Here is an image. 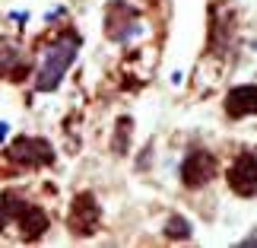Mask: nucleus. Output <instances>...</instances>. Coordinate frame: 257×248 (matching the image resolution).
I'll list each match as a JSON object with an SVG mask.
<instances>
[{"label":"nucleus","mask_w":257,"mask_h":248,"mask_svg":"<svg viewBox=\"0 0 257 248\" xmlns=\"http://www.w3.org/2000/svg\"><path fill=\"white\" fill-rule=\"evenodd\" d=\"M76 51H80V35H76L73 29L61 32L45 48L42 57H38V70H35V89L38 93H54V89L61 86V80H64L67 67L73 64Z\"/></svg>","instance_id":"obj_1"},{"label":"nucleus","mask_w":257,"mask_h":248,"mask_svg":"<svg viewBox=\"0 0 257 248\" xmlns=\"http://www.w3.org/2000/svg\"><path fill=\"white\" fill-rule=\"evenodd\" d=\"M105 29H108V38L117 42V45H134L140 35H146L143 19L137 16V10H131L127 4H111L108 7Z\"/></svg>","instance_id":"obj_2"},{"label":"nucleus","mask_w":257,"mask_h":248,"mask_svg":"<svg viewBox=\"0 0 257 248\" xmlns=\"http://www.w3.org/2000/svg\"><path fill=\"white\" fill-rule=\"evenodd\" d=\"M98 220H102V207L95 204V197L83 191L73 197V207H70V216H67V223H70V232L73 235H92L98 229Z\"/></svg>","instance_id":"obj_3"},{"label":"nucleus","mask_w":257,"mask_h":248,"mask_svg":"<svg viewBox=\"0 0 257 248\" xmlns=\"http://www.w3.org/2000/svg\"><path fill=\"white\" fill-rule=\"evenodd\" d=\"M10 159L19 162V166H29V169H38V166H48L54 162V146L48 140H38V137H19L10 146Z\"/></svg>","instance_id":"obj_4"},{"label":"nucleus","mask_w":257,"mask_h":248,"mask_svg":"<svg viewBox=\"0 0 257 248\" xmlns=\"http://www.w3.org/2000/svg\"><path fill=\"white\" fill-rule=\"evenodd\" d=\"M216 175V156L206 153V150H194L184 156L181 162V182L187 188H200V185H210Z\"/></svg>","instance_id":"obj_5"},{"label":"nucleus","mask_w":257,"mask_h":248,"mask_svg":"<svg viewBox=\"0 0 257 248\" xmlns=\"http://www.w3.org/2000/svg\"><path fill=\"white\" fill-rule=\"evenodd\" d=\"M229 188L235 194H241V197H254L257 191V166H254V153L244 150L238 159L232 162L229 169Z\"/></svg>","instance_id":"obj_6"},{"label":"nucleus","mask_w":257,"mask_h":248,"mask_svg":"<svg viewBox=\"0 0 257 248\" xmlns=\"http://www.w3.org/2000/svg\"><path fill=\"white\" fill-rule=\"evenodd\" d=\"M254 108H257V93H254V86H251V83L235 86L232 93H229L225 112H229L232 118H248V115H254Z\"/></svg>","instance_id":"obj_7"},{"label":"nucleus","mask_w":257,"mask_h":248,"mask_svg":"<svg viewBox=\"0 0 257 248\" xmlns=\"http://www.w3.org/2000/svg\"><path fill=\"white\" fill-rule=\"evenodd\" d=\"M19 61H23V51H19L13 42L0 38V76H4V73H16Z\"/></svg>","instance_id":"obj_8"},{"label":"nucleus","mask_w":257,"mask_h":248,"mask_svg":"<svg viewBox=\"0 0 257 248\" xmlns=\"http://www.w3.org/2000/svg\"><path fill=\"white\" fill-rule=\"evenodd\" d=\"M162 232H165V239H172V242H178V239L187 242V239L194 235L191 223H187L184 216H169V223H165V229H162Z\"/></svg>","instance_id":"obj_9"},{"label":"nucleus","mask_w":257,"mask_h":248,"mask_svg":"<svg viewBox=\"0 0 257 248\" xmlns=\"http://www.w3.org/2000/svg\"><path fill=\"white\" fill-rule=\"evenodd\" d=\"M134 131V121L131 118H121L117 121V137H114V153H127V134Z\"/></svg>","instance_id":"obj_10"},{"label":"nucleus","mask_w":257,"mask_h":248,"mask_svg":"<svg viewBox=\"0 0 257 248\" xmlns=\"http://www.w3.org/2000/svg\"><path fill=\"white\" fill-rule=\"evenodd\" d=\"M7 134H10V124H7V121H0V140H4Z\"/></svg>","instance_id":"obj_11"}]
</instances>
